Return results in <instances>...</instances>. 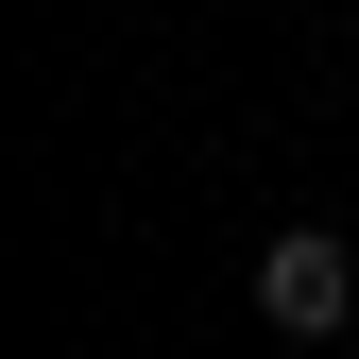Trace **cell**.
Returning a JSON list of instances; mask_svg holds the SVG:
<instances>
[{"mask_svg":"<svg viewBox=\"0 0 359 359\" xmlns=\"http://www.w3.org/2000/svg\"><path fill=\"white\" fill-rule=\"evenodd\" d=\"M257 325H274V342H342L359 325V257L325 240V222H291V240L257 257Z\"/></svg>","mask_w":359,"mask_h":359,"instance_id":"1","label":"cell"}]
</instances>
